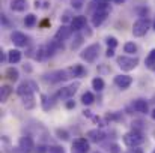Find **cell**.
I'll use <instances>...</instances> for the list:
<instances>
[{"label":"cell","mask_w":155,"mask_h":153,"mask_svg":"<svg viewBox=\"0 0 155 153\" xmlns=\"http://www.w3.org/2000/svg\"><path fill=\"white\" fill-rule=\"evenodd\" d=\"M151 116H152V119H154V120H155V110H154V111H152V113H151Z\"/></svg>","instance_id":"cell-34"},{"label":"cell","mask_w":155,"mask_h":153,"mask_svg":"<svg viewBox=\"0 0 155 153\" xmlns=\"http://www.w3.org/2000/svg\"><path fill=\"white\" fill-rule=\"evenodd\" d=\"M66 74H68V77H83L86 74V69L81 65H74L66 69Z\"/></svg>","instance_id":"cell-14"},{"label":"cell","mask_w":155,"mask_h":153,"mask_svg":"<svg viewBox=\"0 0 155 153\" xmlns=\"http://www.w3.org/2000/svg\"><path fill=\"white\" fill-rule=\"evenodd\" d=\"M104 132L101 129H91V131H87V140L91 141V143H101L104 140Z\"/></svg>","instance_id":"cell-12"},{"label":"cell","mask_w":155,"mask_h":153,"mask_svg":"<svg viewBox=\"0 0 155 153\" xmlns=\"http://www.w3.org/2000/svg\"><path fill=\"white\" fill-rule=\"evenodd\" d=\"M97 153H98V152H97Z\"/></svg>","instance_id":"cell-38"},{"label":"cell","mask_w":155,"mask_h":153,"mask_svg":"<svg viewBox=\"0 0 155 153\" xmlns=\"http://www.w3.org/2000/svg\"><path fill=\"white\" fill-rule=\"evenodd\" d=\"M11 9L15 12H24L27 9V0H11Z\"/></svg>","instance_id":"cell-15"},{"label":"cell","mask_w":155,"mask_h":153,"mask_svg":"<svg viewBox=\"0 0 155 153\" xmlns=\"http://www.w3.org/2000/svg\"><path fill=\"white\" fill-rule=\"evenodd\" d=\"M72 5H74L77 9H80V8H81V3H80V0H75V2L72 0Z\"/></svg>","instance_id":"cell-31"},{"label":"cell","mask_w":155,"mask_h":153,"mask_svg":"<svg viewBox=\"0 0 155 153\" xmlns=\"http://www.w3.org/2000/svg\"><path fill=\"white\" fill-rule=\"evenodd\" d=\"M105 44L108 45V48H116L117 39H116L114 36H108V38H105Z\"/></svg>","instance_id":"cell-27"},{"label":"cell","mask_w":155,"mask_h":153,"mask_svg":"<svg viewBox=\"0 0 155 153\" xmlns=\"http://www.w3.org/2000/svg\"><path fill=\"white\" fill-rule=\"evenodd\" d=\"M124 51H125L127 54H134V53H137V45H136L134 42H127V44L124 45Z\"/></svg>","instance_id":"cell-23"},{"label":"cell","mask_w":155,"mask_h":153,"mask_svg":"<svg viewBox=\"0 0 155 153\" xmlns=\"http://www.w3.org/2000/svg\"><path fill=\"white\" fill-rule=\"evenodd\" d=\"M154 153H155V152H154Z\"/></svg>","instance_id":"cell-39"},{"label":"cell","mask_w":155,"mask_h":153,"mask_svg":"<svg viewBox=\"0 0 155 153\" xmlns=\"http://www.w3.org/2000/svg\"><path fill=\"white\" fill-rule=\"evenodd\" d=\"M104 86H105V84H104V80H103V78L97 77V78H94V80H92V87H94L97 92H101V90L104 89Z\"/></svg>","instance_id":"cell-21"},{"label":"cell","mask_w":155,"mask_h":153,"mask_svg":"<svg viewBox=\"0 0 155 153\" xmlns=\"http://www.w3.org/2000/svg\"><path fill=\"white\" fill-rule=\"evenodd\" d=\"M154 69H155V68H154Z\"/></svg>","instance_id":"cell-37"},{"label":"cell","mask_w":155,"mask_h":153,"mask_svg":"<svg viewBox=\"0 0 155 153\" xmlns=\"http://www.w3.org/2000/svg\"><path fill=\"white\" fill-rule=\"evenodd\" d=\"M18 147H20V150H23V152H32V150L35 149V141H33V138H32L30 135H24V137L20 138Z\"/></svg>","instance_id":"cell-8"},{"label":"cell","mask_w":155,"mask_h":153,"mask_svg":"<svg viewBox=\"0 0 155 153\" xmlns=\"http://www.w3.org/2000/svg\"><path fill=\"white\" fill-rule=\"evenodd\" d=\"M12 93V89L9 87V86H3L2 87V92H0V98H2V102H6L8 101V98H9V95Z\"/></svg>","instance_id":"cell-22"},{"label":"cell","mask_w":155,"mask_h":153,"mask_svg":"<svg viewBox=\"0 0 155 153\" xmlns=\"http://www.w3.org/2000/svg\"><path fill=\"white\" fill-rule=\"evenodd\" d=\"M149 30V20H145V18H140L134 23L133 26V35L137 36V38H142L148 33Z\"/></svg>","instance_id":"cell-4"},{"label":"cell","mask_w":155,"mask_h":153,"mask_svg":"<svg viewBox=\"0 0 155 153\" xmlns=\"http://www.w3.org/2000/svg\"><path fill=\"white\" fill-rule=\"evenodd\" d=\"M47 153H65V149L60 146H51V147H47Z\"/></svg>","instance_id":"cell-29"},{"label":"cell","mask_w":155,"mask_h":153,"mask_svg":"<svg viewBox=\"0 0 155 153\" xmlns=\"http://www.w3.org/2000/svg\"><path fill=\"white\" fill-rule=\"evenodd\" d=\"M11 39H12V42L17 45V47H26L27 45V36L24 35V33H21V32H12V35H11Z\"/></svg>","instance_id":"cell-11"},{"label":"cell","mask_w":155,"mask_h":153,"mask_svg":"<svg viewBox=\"0 0 155 153\" xmlns=\"http://www.w3.org/2000/svg\"><path fill=\"white\" fill-rule=\"evenodd\" d=\"M133 108L137 111V113H142V114H146L148 113V102L145 101V99H136V101L133 102Z\"/></svg>","instance_id":"cell-16"},{"label":"cell","mask_w":155,"mask_h":153,"mask_svg":"<svg viewBox=\"0 0 155 153\" xmlns=\"http://www.w3.org/2000/svg\"><path fill=\"white\" fill-rule=\"evenodd\" d=\"M17 93L20 95V98H23V96H27V95H30V93H33V89L30 87V83H21L20 84V87L17 89Z\"/></svg>","instance_id":"cell-17"},{"label":"cell","mask_w":155,"mask_h":153,"mask_svg":"<svg viewBox=\"0 0 155 153\" xmlns=\"http://www.w3.org/2000/svg\"><path fill=\"white\" fill-rule=\"evenodd\" d=\"M105 56H107V57H113V56H114V48H108L107 53H105Z\"/></svg>","instance_id":"cell-30"},{"label":"cell","mask_w":155,"mask_h":153,"mask_svg":"<svg viewBox=\"0 0 155 153\" xmlns=\"http://www.w3.org/2000/svg\"><path fill=\"white\" fill-rule=\"evenodd\" d=\"M94 101H95V96H94L92 92H86V93H83V96H81L83 105H92Z\"/></svg>","instance_id":"cell-19"},{"label":"cell","mask_w":155,"mask_h":153,"mask_svg":"<svg viewBox=\"0 0 155 153\" xmlns=\"http://www.w3.org/2000/svg\"><path fill=\"white\" fill-rule=\"evenodd\" d=\"M89 152V141L86 138H77L72 144V153H87Z\"/></svg>","instance_id":"cell-9"},{"label":"cell","mask_w":155,"mask_h":153,"mask_svg":"<svg viewBox=\"0 0 155 153\" xmlns=\"http://www.w3.org/2000/svg\"><path fill=\"white\" fill-rule=\"evenodd\" d=\"M6 77H8L11 81H17L18 77H20V72H18L15 68H8V69H6Z\"/></svg>","instance_id":"cell-20"},{"label":"cell","mask_w":155,"mask_h":153,"mask_svg":"<svg viewBox=\"0 0 155 153\" xmlns=\"http://www.w3.org/2000/svg\"><path fill=\"white\" fill-rule=\"evenodd\" d=\"M154 65H155V48L149 51V54H148V57H146V66L152 68Z\"/></svg>","instance_id":"cell-26"},{"label":"cell","mask_w":155,"mask_h":153,"mask_svg":"<svg viewBox=\"0 0 155 153\" xmlns=\"http://www.w3.org/2000/svg\"><path fill=\"white\" fill-rule=\"evenodd\" d=\"M21 60V51L20 50H11L8 53V62L9 63H18Z\"/></svg>","instance_id":"cell-18"},{"label":"cell","mask_w":155,"mask_h":153,"mask_svg":"<svg viewBox=\"0 0 155 153\" xmlns=\"http://www.w3.org/2000/svg\"><path fill=\"white\" fill-rule=\"evenodd\" d=\"M84 26H86V17H83V15H77V17H74L72 21H71V27H72V30H75V32L84 29Z\"/></svg>","instance_id":"cell-13"},{"label":"cell","mask_w":155,"mask_h":153,"mask_svg":"<svg viewBox=\"0 0 155 153\" xmlns=\"http://www.w3.org/2000/svg\"><path fill=\"white\" fill-rule=\"evenodd\" d=\"M78 87H80V83H78V81H75V83H72V84H69V86L63 87V89L59 92V96H60L62 99H71V98L77 93Z\"/></svg>","instance_id":"cell-6"},{"label":"cell","mask_w":155,"mask_h":153,"mask_svg":"<svg viewBox=\"0 0 155 153\" xmlns=\"http://www.w3.org/2000/svg\"><path fill=\"white\" fill-rule=\"evenodd\" d=\"M108 15V9L107 6H98V9L92 14V26L94 27H98L104 23V20L107 18Z\"/></svg>","instance_id":"cell-5"},{"label":"cell","mask_w":155,"mask_h":153,"mask_svg":"<svg viewBox=\"0 0 155 153\" xmlns=\"http://www.w3.org/2000/svg\"><path fill=\"white\" fill-rule=\"evenodd\" d=\"M114 2H116V3H122L124 0H114Z\"/></svg>","instance_id":"cell-35"},{"label":"cell","mask_w":155,"mask_h":153,"mask_svg":"<svg viewBox=\"0 0 155 153\" xmlns=\"http://www.w3.org/2000/svg\"><path fill=\"white\" fill-rule=\"evenodd\" d=\"M139 65V59L137 57H130V56H120L117 57V66L122 71H133L136 66Z\"/></svg>","instance_id":"cell-3"},{"label":"cell","mask_w":155,"mask_h":153,"mask_svg":"<svg viewBox=\"0 0 155 153\" xmlns=\"http://www.w3.org/2000/svg\"><path fill=\"white\" fill-rule=\"evenodd\" d=\"M143 141H145V137H143L139 131H131V132H128V134L124 135V143H125L128 147H137V146H140Z\"/></svg>","instance_id":"cell-1"},{"label":"cell","mask_w":155,"mask_h":153,"mask_svg":"<svg viewBox=\"0 0 155 153\" xmlns=\"http://www.w3.org/2000/svg\"><path fill=\"white\" fill-rule=\"evenodd\" d=\"M130 153H143V152H142V150H136V149H134V150H131Z\"/></svg>","instance_id":"cell-33"},{"label":"cell","mask_w":155,"mask_h":153,"mask_svg":"<svg viewBox=\"0 0 155 153\" xmlns=\"http://www.w3.org/2000/svg\"><path fill=\"white\" fill-rule=\"evenodd\" d=\"M24 24H26L27 27H33V26L36 24V17H35L33 14H27L26 18H24Z\"/></svg>","instance_id":"cell-24"},{"label":"cell","mask_w":155,"mask_h":153,"mask_svg":"<svg viewBox=\"0 0 155 153\" xmlns=\"http://www.w3.org/2000/svg\"><path fill=\"white\" fill-rule=\"evenodd\" d=\"M98 54H100V45H98V44H92V45L86 47L84 50L80 53V57H81L84 62H87V63H94V62L97 60Z\"/></svg>","instance_id":"cell-2"},{"label":"cell","mask_w":155,"mask_h":153,"mask_svg":"<svg viewBox=\"0 0 155 153\" xmlns=\"http://www.w3.org/2000/svg\"><path fill=\"white\" fill-rule=\"evenodd\" d=\"M72 35V27H69V26H60V29L56 32V35H54V41L56 42H63V41H66L69 36Z\"/></svg>","instance_id":"cell-7"},{"label":"cell","mask_w":155,"mask_h":153,"mask_svg":"<svg viewBox=\"0 0 155 153\" xmlns=\"http://www.w3.org/2000/svg\"><path fill=\"white\" fill-rule=\"evenodd\" d=\"M74 107H75V104H74L72 101H68V102H66V108H74Z\"/></svg>","instance_id":"cell-32"},{"label":"cell","mask_w":155,"mask_h":153,"mask_svg":"<svg viewBox=\"0 0 155 153\" xmlns=\"http://www.w3.org/2000/svg\"><path fill=\"white\" fill-rule=\"evenodd\" d=\"M56 135H57L60 140H65V141L69 138V134H68L65 129H56Z\"/></svg>","instance_id":"cell-28"},{"label":"cell","mask_w":155,"mask_h":153,"mask_svg":"<svg viewBox=\"0 0 155 153\" xmlns=\"http://www.w3.org/2000/svg\"><path fill=\"white\" fill-rule=\"evenodd\" d=\"M114 84H116L119 89H128V87L133 84V78H131L130 75L120 74V75H116V77H114Z\"/></svg>","instance_id":"cell-10"},{"label":"cell","mask_w":155,"mask_h":153,"mask_svg":"<svg viewBox=\"0 0 155 153\" xmlns=\"http://www.w3.org/2000/svg\"><path fill=\"white\" fill-rule=\"evenodd\" d=\"M154 29H155V24H154Z\"/></svg>","instance_id":"cell-36"},{"label":"cell","mask_w":155,"mask_h":153,"mask_svg":"<svg viewBox=\"0 0 155 153\" xmlns=\"http://www.w3.org/2000/svg\"><path fill=\"white\" fill-rule=\"evenodd\" d=\"M45 51H48V48H45V47H39L38 51H36V59H38V60H44L47 56H50V54L45 53Z\"/></svg>","instance_id":"cell-25"}]
</instances>
